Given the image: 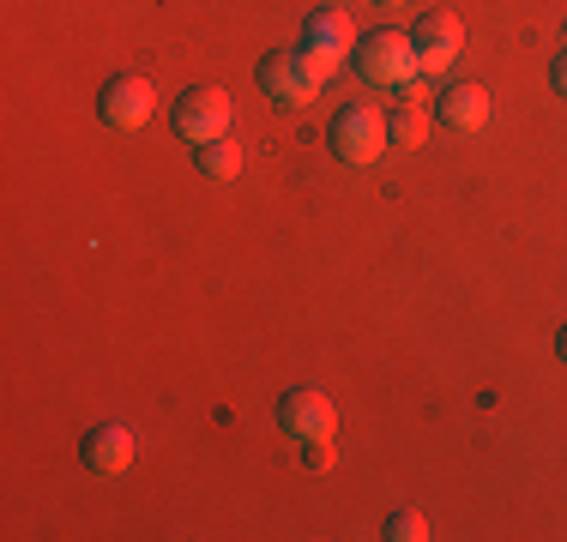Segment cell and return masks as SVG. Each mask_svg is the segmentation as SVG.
Listing matches in <instances>:
<instances>
[{
  "label": "cell",
  "mask_w": 567,
  "mask_h": 542,
  "mask_svg": "<svg viewBox=\"0 0 567 542\" xmlns=\"http://www.w3.org/2000/svg\"><path fill=\"white\" fill-rule=\"evenodd\" d=\"M386 536H393V542H423L429 536L423 512H393V519H386Z\"/></svg>",
  "instance_id": "13"
},
{
  "label": "cell",
  "mask_w": 567,
  "mask_h": 542,
  "mask_svg": "<svg viewBox=\"0 0 567 542\" xmlns=\"http://www.w3.org/2000/svg\"><path fill=\"white\" fill-rule=\"evenodd\" d=\"M85 465L97 470V477H121V470L133 465V428L121 423H103L85 434Z\"/></svg>",
  "instance_id": "9"
},
{
  "label": "cell",
  "mask_w": 567,
  "mask_h": 542,
  "mask_svg": "<svg viewBox=\"0 0 567 542\" xmlns=\"http://www.w3.org/2000/svg\"><path fill=\"white\" fill-rule=\"evenodd\" d=\"M549 79H556V91H561V97H567V49L556 54V66H549Z\"/></svg>",
  "instance_id": "16"
},
{
  "label": "cell",
  "mask_w": 567,
  "mask_h": 542,
  "mask_svg": "<svg viewBox=\"0 0 567 542\" xmlns=\"http://www.w3.org/2000/svg\"><path fill=\"white\" fill-rule=\"evenodd\" d=\"M260 85H266V97L284 103V108H308L320 97V85H327V66L308 49H278L260 61Z\"/></svg>",
  "instance_id": "1"
},
{
  "label": "cell",
  "mask_w": 567,
  "mask_h": 542,
  "mask_svg": "<svg viewBox=\"0 0 567 542\" xmlns=\"http://www.w3.org/2000/svg\"><path fill=\"white\" fill-rule=\"evenodd\" d=\"M386 127H393V145H411V152H423V145H429V108H399Z\"/></svg>",
  "instance_id": "12"
},
{
  "label": "cell",
  "mask_w": 567,
  "mask_h": 542,
  "mask_svg": "<svg viewBox=\"0 0 567 542\" xmlns=\"http://www.w3.org/2000/svg\"><path fill=\"white\" fill-rule=\"evenodd\" d=\"M556 356L567 362V325H561V337H556Z\"/></svg>",
  "instance_id": "17"
},
{
  "label": "cell",
  "mask_w": 567,
  "mask_h": 542,
  "mask_svg": "<svg viewBox=\"0 0 567 542\" xmlns=\"http://www.w3.org/2000/svg\"><path fill=\"white\" fill-rule=\"evenodd\" d=\"M320 7H327V0H320Z\"/></svg>",
  "instance_id": "19"
},
{
  "label": "cell",
  "mask_w": 567,
  "mask_h": 542,
  "mask_svg": "<svg viewBox=\"0 0 567 542\" xmlns=\"http://www.w3.org/2000/svg\"><path fill=\"white\" fill-rule=\"evenodd\" d=\"M441 121H447L453 133H483L489 127V91L483 85H453L447 97H441Z\"/></svg>",
  "instance_id": "10"
},
{
  "label": "cell",
  "mask_w": 567,
  "mask_h": 542,
  "mask_svg": "<svg viewBox=\"0 0 567 542\" xmlns=\"http://www.w3.org/2000/svg\"><path fill=\"white\" fill-rule=\"evenodd\" d=\"M103 121H110V127H121V133L145 127V121H152V79L115 73L110 85H103Z\"/></svg>",
  "instance_id": "8"
},
{
  "label": "cell",
  "mask_w": 567,
  "mask_h": 542,
  "mask_svg": "<svg viewBox=\"0 0 567 542\" xmlns=\"http://www.w3.org/2000/svg\"><path fill=\"white\" fill-rule=\"evenodd\" d=\"M278 423H284V434H290V440L315 446V440H332V434H339V410H332V398H327V392L296 386V392H284Z\"/></svg>",
  "instance_id": "5"
},
{
  "label": "cell",
  "mask_w": 567,
  "mask_h": 542,
  "mask_svg": "<svg viewBox=\"0 0 567 542\" xmlns=\"http://www.w3.org/2000/svg\"><path fill=\"white\" fill-rule=\"evenodd\" d=\"M386 7H399V0H386Z\"/></svg>",
  "instance_id": "18"
},
{
  "label": "cell",
  "mask_w": 567,
  "mask_h": 542,
  "mask_svg": "<svg viewBox=\"0 0 567 542\" xmlns=\"http://www.w3.org/2000/svg\"><path fill=\"white\" fill-rule=\"evenodd\" d=\"M399 103H404V108H429V103H435V91H429V73H416L411 85H399Z\"/></svg>",
  "instance_id": "14"
},
{
  "label": "cell",
  "mask_w": 567,
  "mask_h": 542,
  "mask_svg": "<svg viewBox=\"0 0 567 542\" xmlns=\"http://www.w3.org/2000/svg\"><path fill=\"white\" fill-rule=\"evenodd\" d=\"M302 49L332 73V66H344L350 54H357V24H350L339 7H320V12H308V24H302Z\"/></svg>",
  "instance_id": "6"
},
{
  "label": "cell",
  "mask_w": 567,
  "mask_h": 542,
  "mask_svg": "<svg viewBox=\"0 0 567 542\" xmlns=\"http://www.w3.org/2000/svg\"><path fill=\"white\" fill-rule=\"evenodd\" d=\"M357 73L369 79V85H411L423 66H416V43L399 31H374L369 43H357Z\"/></svg>",
  "instance_id": "2"
},
{
  "label": "cell",
  "mask_w": 567,
  "mask_h": 542,
  "mask_svg": "<svg viewBox=\"0 0 567 542\" xmlns=\"http://www.w3.org/2000/svg\"><path fill=\"white\" fill-rule=\"evenodd\" d=\"M332 458H339V452H332V440H315V446H308V465H315V470H332Z\"/></svg>",
  "instance_id": "15"
},
{
  "label": "cell",
  "mask_w": 567,
  "mask_h": 542,
  "mask_svg": "<svg viewBox=\"0 0 567 542\" xmlns=\"http://www.w3.org/2000/svg\"><path fill=\"white\" fill-rule=\"evenodd\" d=\"M194 152H199V175H206V181H236V175H241V145L229 139V133H224V139L194 145Z\"/></svg>",
  "instance_id": "11"
},
{
  "label": "cell",
  "mask_w": 567,
  "mask_h": 542,
  "mask_svg": "<svg viewBox=\"0 0 567 542\" xmlns=\"http://www.w3.org/2000/svg\"><path fill=\"white\" fill-rule=\"evenodd\" d=\"M229 121H236V108H229L224 85H194V91H182V103H175V133H182L187 145L224 139Z\"/></svg>",
  "instance_id": "4"
},
{
  "label": "cell",
  "mask_w": 567,
  "mask_h": 542,
  "mask_svg": "<svg viewBox=\"0 0 567 542\" xmlns=\"http://www.w3.org/2000/svg\"><path fill=\"white\" fill-rule=\"evenodd\" d=\"M386 145H393V127H386L381 108H369V103L339 108V121H332V152L344 163H374Z\"/></svg>",
  "instance_id": "3"
},
{
  "label": "cell",
  "mask_w": 567,
  "mask_h": 542,
  "mask_svg": "<svg viewBox=\"0 0 567 542\" xmlns=\"http://www.w3.org/2000/svg\"><path fill=\"white\" fill-rule=\"evenodd\" d=\"M411 43H416V66H423V73H447L458 61V49H465V24H458L453 12H423Z\"/></svg>",
  "instance_id": "7"
}]
</instances>
